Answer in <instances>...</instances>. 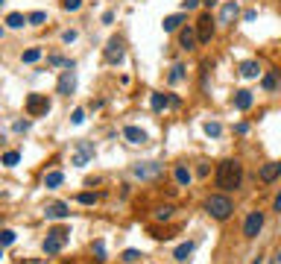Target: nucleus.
<instances>
[{
  "instance_id": "58836bf2",
  "label": "nucleus",
  "mask_w": 281,
  "mask_h": 264,
  "mask_svg": "<svg viewBox=\"0 0 281 264\" xmlns=\"http://www.w3.org/2000/svg\"><path fill=\"white\" fill-rule=\"evenodd\" d=\"M30 130V121H18V124H15V132H27Z\"/></svg>"
},
{
  "instance_id": "5701e85b",
  "label": "nucleus",
  "mask_w": 281,
  "mask_h": 264,
  "mask_svg": "<svg viewBox=\"0 0 281 264\" xmlns=\"http://www.w3.org/2000/svg\"><path fill=\"white\" fill-rule=\"evenodd\" d=\"M173 176H176V182H179V185H190V179H193V173H190L185 165L176 167V170H173Z\"/></svg>"
},
{
  "instance_id": "7ed1b4c3",
  "label": "nucleus",
  "mask_w": 281,
  "mask_h": 264,
  "mask_svg": "<svg viewBox=\"0 0 281 264\" xmlns=\"http://www.w3.org/2000/svg\"><path fill=\"white\" fill-rule=\"evenodd\" d=\"M67 241H70V232L62 229V226H56V229L47 232V238H44L41 250H44L47 256H56V253H62L64 247H67Z\"/></svg>"
},
{
  "instance_id": "6ab92c4d",
  "label": "nucleus",
  "mask_w": 281,
  "mask_h": 264,
  "mask_svg": "<svg viewBox=\"0 0 281 264\" xmlns=\"http://www.w3.org/2000/svg\"><path fill=\"white\" fill-rule=\"evenodd\" d=\"M182 21H185V15L179 12V15H170V18H164V21H161V27H164V33H176Z\"/></svg>"
},
{
  "instance_id": "4468645a",
  "label": "nucleus",
  "mask_w": 281,
  "mask_h": 264,
  "mask_svg": "<svg viewBox=\"0 0 281 264\" xmlns=\"http://www.w3.org/2000/svg\"><path fill=\"white\" fill-rule=\"evenodd\" d=\"M196 41H199L196 30H190V27L179 30V47H182V50H193V47H196Z\"/></svg>"
},
{
  "instance_id": "412c9836",
  "label": "nucleus",
  "mask_w": 281,
  "mask_h": 264,
  "mask_svg": "<svg viewBox=\"0 0 281 264\" xmlns=\"http://www.w3.org/2000/svg\"><path fill=\"white\" fill-rule=\"evenodd\" d=\"M62 182H64V173H62V170H50V173L44 176V185H47V188H59Z\"/></svg>"
},
{
  "instance_id": "1a4fd4ad",
  "label": "nucleus",
  "mask_w": 281,
  "mask_h": 264,
  "mask_svg": "<svg viewBox=\"0 0 281 264\" xmlns=\"http://www.w3.org/2000/svg\"><path fill=\"white\" fill-rule=\"evenodd\" d=\"M73 88H76V73H73V67H64V73L59 76V85H56V91L59 94H73Z\"/></svg>"
},
{
  "instance_id": "4be33fe9",
  "label": "nucleus",
  "mask_w": 281,
  "mask_h": 264,
  "mask_svg": "<svg viewBox=\"0 0 281 264\" xmlns=\"http://www.w3.org/2000/svg\"><path fill=\"white\" fill-rule=\"evenodd\" d=\"M261 85H264V91H276V88H279V73H276V70H270V73H264V79H261Z\"/></svg>"
},
{
  "instance_id": "c756f323",
  "label": "nucleus",
  "mask_w": 281,
  "mask_h": 264,
  "mask_svg": "<svg viewBox=\"0 0 281 264\" xmlns=\"http://www.w3.org/2000/svg\"><path fill=\"white\" fill-rule=\"evenodd\" d=\"M94 256H97V262H106V244L103 241L94 244Z\"/></svg>"
},
{
  "instance_id": "b1692460",
  "label": "nucleus",
  "mask_w": 281,
  "mask_h": 264,
  "mask_svg": "<svg viewBox=\"0 0 281 264\" xmlns=\"http://www.w3.org/2000/svg\"><path fill=\"white\" fill-rule=\"evenodd\" d=\"M167 79H170V85L182 82V79H185V65H179V62H176V65L170 67V76H167Z\"/></svg>"
},
{
  "instance_id": "423d86ee",
  "label": "nucleus",
  "mask_w": 281,
  "mask_h": 264,
  "mask_svg": "<svg viewBox=\"0 0 281 264\" xmlns=\"http://www.w3.org/2000/svg\"><path fill=\"white\" fill-rule=\"evenodd\" d=\"M261 229H264V211H249L243 223V238H258Z\"/></svg>"
},
{
  "instance_id": "cd10ccee",
  "label": "nucleus",
  "mask_w": 281,
  "mask_h": 264,
  "mask_svg": "<svg viewBox=\"0 0 281 264\" xmlns=\"http://www.w3.org/2000/svg\"><path fill=\"white\" fill-rule=\"evenodd\" d=\"M202 130H205V135H211V138H220V135H223V127H220L217 121H208Z\"/></svg>"
},
{
  "instance_id": "a878e982",
  "label": "nucleus",
  "mask_w": 281,
  "mask_h": 264,
  "mask_svg": "<svg viewBox=\"0 0 281 264\" xmlns=\"http://www.w3.org/2000/svg\"><path fill=\"white\" fill-rule=\"evenodd\" d=\"M150 106H153L156 112H161V109L170 106V97H167V94H153V97H150Z\"/></svg>"
},
{
  "instance_id": "c85d7f7f",
  "label": "nucleus",
  "mask_w": 281,
  "mask_h": 264,
  "mask_svg": "<svg viewBox=\"0 0 281 264\" xmlns=\"http://www.w3.org/2000/svg\"><path fill=\"white\" fill-rule=\"evenodd\" d=\"M173 211H176L173 205H161V208L156 211V220H170V217H173Z\"/></svg>"
},
{
  "instance_id": "a19ab883",
  "label": "nucleus",
  "mask_w": 281,
  "mask_h": 264,
  "mask_svg": "<svg viewBox=\"0 0 281 264\" xmlns=\"http://www.w3.org/2000/svg\"><path fill=\"white\" fill-rule=\"evenodd\" d=\"M202 3H205V6H217L220 0H202Z\"/></svg>"
},
{
  "instance_id": "6e6552de",
  "label": "nucleus",
  "mask_w": 281,
  "mask_h": 264,
  "mask_svg": "<svg viewBox=\"0 0 281 264\" xmlns=\"http://www.w3.org/2000/svg\"><path fill=\"white\" fill-rule=\"evenodd\" d=\"M196 35H199V44H208L214 38V18L211 15H202L196 21Z\"/></svg>"
},
{
  "instance_id": "bb28decb",
  "label": "nucleus",
  "mask_w": 281,
  "mask_h": 264,
  "mask_svg": "<svg viewBox=\"0 0 281 264\" xmlns=\"http://www.w3.org/2000/svg\"><path fill=\"white\" fill-rule=\"evenodd\" d=\"M18 162H21V153H18V150H9V153H3V165H6V167H15Z\"/></svg>"
},
{
  "instance_id": "79ce46f5",
  "label": "nucleus",
  "mask_w": 281,
  "mask_h": 264,
  "mask_svg": "<svg viewBox=\"0 0 281 264\" xmlns=\"http://www.w3.org/2000/svg\"><path fill=\"white\" fill-rule=\"evenodd\" d=\"M273 264H281V250L276 253V259H273Z\"/></svg>"
},
{
  "instance_id": "4c0bfd02",
  "label": "nucleus",
  "mask_w": 281,
  "mask_h": 264,
  "mask_svg": "<svg viewBox=\"0 0 281 264\" xmlns=\"http://www.w3.org/2000/svg\"><path fill=\"white\" fill-rule=\"evenodd\" d=\"M202 0H182V9H196Z\"/></svg>"
},
{
  "instance_id": "f257e3e1",
  "label": "nucleus",
  "mask_w": 281,
  "mask_h": 264,
  "mask_svg": "<svg viewBox=\"0 0 281 264\" xmlns=\"http://www.w3.org/2000/svg\"><path fill=\"white\" fill-rule=\"evenodd\" d=\"M240 179H243V167L237 159H225V162H220L217 167V188L223 191H234V188H240Z\"/></svg>"
},
{
  "instance_id": "f704fd0d",
  "label": "nucleus",
  "mask_w": 281,
  "mask_h": 264,
  "mask_svg": "<svg viewBox=\"0 0 281 264\" xmlns=\"http://www.w3.org/2000/svg\"><path fill=\"white\" fill-rule=\"evenodd\" d=\"M12 244H15V232L3 229V247H12Z\"/></svg>"
},
{
  "instance_id": "c9c22d12",
  "label": "nucleus",
  "mask_w": 281,
  "mask_h": 264,
  "mask_svg": "<svg viewBox=\"0 0 281 264\" xmlns=\"http://www.w3.org/2000/svg\"><path fill=\"white\" fill-rule=\"evenodd\" d=\"M70 121H73V124H76V127H79V124H82V121H85V112H82V109H76V112H73V118H70Z\"/></svg>"
},
{
  "instance_id": "9d476101",
  "label": "nucleus",
  "mask_w": 281,
  "mask_h": 264,
  "mask_svg": "<svg viewBox=\"0 0 281 264\" xmlns=\"http://www.w3.org/2000/svg\"><path fill=\"white\" fill-rule=\"evenodd\" d=\"M91 159H94V144H88V141H79V147H76V153H73V165H76V167H85Z\"/></svg>"
},
{
  "instance_id": "f8f14e48",
  "label": "nucleus",
  "mask_w": 281,
  "mask_h": 264,
  "mask_svg": "<svg viewBox=\"0 0 281 264\" xmlns=\"http://www.w3.org/2000/svg\"><path fill=\"white\" fill-rule=\"evenodd\" d=\"M237 15H240L237 0H228V3L220 9V24H231V21H237Z\"/></svg>"
},
{
  "instance_id": "7c9ffc66",
  "label": "nucleus",
  "mask_w": 281,
  "mask_h": 264,
  "mask_svg": "<svg viewBox=\"0 0 281 264\" xmlns=\"http://www.w3.org/2000/svg\"><path fill=\"white\" fill-rule=\"evenodd\" d=\"M138 259H144V256L138 253V250H126V253H123V262H126V264H135Z\"/></svg>"
},
{
  "instance_id": "0eeeda50",
  "label": "nucleus",
  "mask_w": 281,
  "mask_h": 264,
  "mask_svg": "<svg viewBox=\"0 0 281 264\" xmlns=\"http://www.w3.org/2000/svg\"><path fill=\"white\" fill-rule=\"evenodd\" d=\"M132 173H135L138 179H158V176L164 173V165H158V162H144V165L132 167Z\"/></svg>"
},
{
  "instance_id": "f3484780",
  "label": "nucleus",
  "mask_w": 281,
  "mask_h": 264,
  "mask_svg": "<svg viewBox=\"0 0 281 264\" xmlns=\"http://www.w3.org/2000/svg\"><path fill=\"white\" fill-rule=\"evenodd\" d=\"M24 24H30V15H21V12H9L6 15V27L9 30H21Z\"/></svg>"
},
{
  "instance_id": "39448f33",
  "label": "nucleus",
  "mask_w": 281,
  "mask_h": 264,
  "mask_svg": "<svg viewBox=\"0 0 281 264\" xmlns=\"http://www.w3.org/2000/svg\"><path fill=\"white\" fill-rule=\"evenodd\" d=\"M47 112H50V100H47V94H30V97H27V115H30V118L47 115Z\"/></svg>"
},
{
  "instance_id": "72a5a7b5",
  "label": "nucleus",
  "mask_w": 281,
  "mask_h": 264,
  "mask_svg": "<svg viewBox=\"0 0 281 264\" xmlns=\"http://www.w3.org/2000/svg\"><path fill=\"white\" fill-rule=\"evenodd\" d=\"M62 6L67 9V12H76V9L82 6V0H62Z\"/></svg>"
},
{
  "instance_id": "9b49d317",
  "label": "nucleus",
  "mask_w": 281,
  "mask_h": 264,
  "mask_svg": "<svg viewBox=\"0 0 281 264\" xmlns=\"http://www.w3.org/2000/svg\"><path fill=\"white\" fill-rule=\"evenodd\" d=\"M67 214H70L67 202H50V205L44 208V217H47V220H64Z\"/></svg>"
},
{
  "instance_id": "ea45409f",
  "label": "nucleus",
  "mask_w": 281,
  "mask_h": 264,
  "mask_svg": "<svg viewBox=\"0 0 281 264\" xmlns=\"http://www.w3.org/2000/svg\"><path fill=\"white\" fill-rule=\"evenodd\" d=\"M273 208H276V211H281V194L276 197V202H273Z\"/></svg>"
},
{
  "instance_id": "e433bc0d",
  "label": "nucleus",
  "mask_w": 281,
  "mask_h": 264,
  "mask_svg": "<svg viewBox=\"0 0 281 264\" xmlns=\"http://www.w3.org/2000/svg\"><path fill=\"white\" fill-rule=\"evenodd\" d=\"M62 41H64V44H70V41H76V30H67V33H62Z\"/></svg>"
},
{
  "instance_id": "2f4dec72",
  "label": "nucleus",
  "mask_w": 281,
  "mask_h": 264,
  "mask_svg": "<svg viewBox=\"0 0 281 264\" xmlns=\"http://www.w3.org/2000/svg\"><path fill=\"white\" fill-rule=\"evenodd\" d=\"M44 21H47V12H32V15H30V24H35V27H38V24H44Z\"/></svg>"
},
{
  "instance_id": "dca6fc26",
  "label": "nucleus",
  "mask_w": 281,
  "mask_h": 264,
  "mask_svg": "<svg viewBox=\"0 0 281 264\" xmlns=\"http://www.w3.org/2000/svg\"><path fill=\"white\" fill-rule=\"evenodd\" d=\"M123 138L129 141V144H144V141H147V132L141 130V127H126Z\"/></svg>"
},
{
  "instance_id": "473e14b6",
  "label": "nucleus",
  "mask_w": 281,
  "mask_h": 264,
  "mask_svg": "<svg viewBox=\"0 0 281 264\" xmlns=\"http://www.w3.org/2000/svg\"><path fill=\"white\" fill-rule=\"evenodd\" d=\"M79 202H82V205H94V202H97V194L85 191V194H79Z\"/></svg>"
},
{
  "instance_id": "2eb2a0df",
  "label": "nucleus",
  "mask_w": 281,
  "mask_h": 264,
  "mask_svg": "<svg viewBox=\"0 0 281 264\" xmlns=\"http://www.w3.org/2000/svg\"><path fill=\"white\" fill-rule=\"evenodd\" d=\"M258 176H261V182H276V179L281 176V162H270V165H264Z\"/></svg>"
},
{
  "instance_id": "393cba45",
  "label": "nucleus",
  "mask_w": 281,
  "mask_h": 264,
  "mask_svg": "<svg viewBox=\"0 0 281 264\" xmlns=\"http://www.w3.org/2000/svg\"><path fill=\"white\" fill-rule=\"evenodd\" d=\"M38 59H41V50H38V47H30V50L21 53V62H24V65H32V62H38Z\"/></svg>"
},
{
  "instance_id": "20e7f679",
  "label": "nucleus",
  "mask_w": 281,
  "mask_h": 264,
  "mask_svg": "<svg viewBox=\"0 0 281 264\" xmlns=\"http://www.w3.org/2000/svg\"><path fill=\"white\" fill-rule=\"evenodd\" d=\"M123 56H126L123 38H109V44H106V62H109V65H120Z\"/></svg>"
},
{
  "instance_id": "aec40b11",
  "label": "nucleus",
  "mask_w": 281,
  "mask_h": 264,
  "mask_svg": "<svg viewBox=\"0 0 281 264\" xmlns=\"http://www.w3.org/2000/svg\"><path fill=\"white\" fill-rule=\"evenodd\" d=\"M258 73H261V67H258V62H252V59L240 65V76H243V79H255Z\"/></svg>"
},
{
  "instance_id": "a211bd4d",
  "label": "nucleus",
  "mask_w": 281,
  "mask_h": 264,
  "mask_svg": "<svg viewBox=\"0 0 281 264\" xmlns=\"http://www.w3.org/2000/svg\"><path fill=\"white\" fill-rule=\"evenodd\" d=\"M193 250H196V244H193V241L179 244V247H176V253H173V259H176V262H187V259L193 256Z\"/></svg>"
},
{
  "instance_id": "ddd939ff",
  "label": "nucleus",
  "mask_w": 281,
  "mask_h": 264,
  "mask_svg": "<svg viewBox=\"0 0 281 264\" xmlns=\"http://www.w3.org/2000/svg\"><path fill=\"white\" fill-rule=\"evenodd\" d=\"M234 109L237 112H246V109H252V103H255V97H252V91H246V88H240V91H234Z\"/></svg>"
},
{
  "instance_id": "f03ea898",
  "label": "nucleus",
  "mask_w": 281,
  "mask_h": 264,
  "mask_svg": "<svg viewBox=\"0 0 281 264\" xmlns=\"http://www.w3.org/2000/svg\"><path fill=\"white\" fill-rule=\"evenodd\" d=\"M205 211L214 220H228L231 211H234V202L225 197V194H214V197H208V202H205Z\"/></svg>"
}]
</instances>
